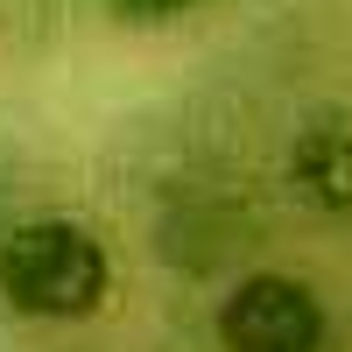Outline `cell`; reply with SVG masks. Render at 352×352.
Wrapping results in <instances>:
<instances>
[{"label": "cell", "instance_id": "6da1fadb", "mask_svg": "<svg viewBox=\"0 0 352 352\" xmlns=\"http://www.w3.org/2000/svg\"><path fill=\"white\" fill-rule=\"evenodd\" d=\"M113 296V254L85 219L43 212L0 232V303L36 324H85Z\"/></svg>", "mask_w": 352, "mask_h": 352}, {"label": "cell", "instance_id": "7a4b0ae2", "mask_svg": "<svg viewBox=\"0 0 352 352\" xmlns=\"http://www.w3.org/2000/svg\"><path fill=\"white\" fill-rule=\"evenodd\" d=\"M212 331L226 352H324L331 338V310L303 275L282 268H254L219 296Z\"/></svg>", "mask_w": 352, "mask_h": 352}, {"label": "cell", "instance_id": "3957f363", "mask_svg": "<svg viewBox=\"0 0 352 352\" xmlns=\"http://www.w3.org/2000/svg\"><path fill=\"white\" fill-rule=\"evenodd\" d=\"M289 184L303 190L310 212L352 232V113H317L289 141Z\"/></svg>", "mask_w": 352, "mask_h": 352}, {"label": "cell", "instance_id": "277c9868", "mask_svg": "<svg viewBox=\"0 0 352 352\" xmlns=\"http://www.w3.org/2000/svg\"><path fill=\"white\" fill-rule=\"evenodd\" d=\"M99 8L120 21V28H176V21H190V14L232 8V0H99Z\"/></svg>", "mask_w": 352, "mask_h": 352}]
</instances>
